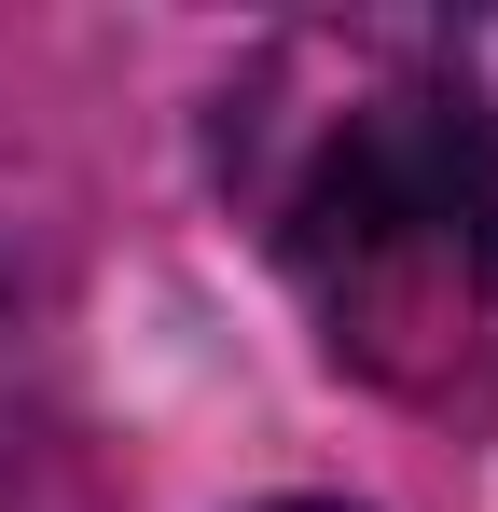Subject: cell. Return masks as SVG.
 Masks as SVG:
<instances>
[{"label": "cell", "mask_w": 498, "mask_h": 512, "mask_svg": "<svg viewBox=\"0 0 498 512\" xmlns=\"http://www.w3.org/2000/svg\"><path fill=\"white\" fill-rule=\"evenodd\" d=\"M277 263L346 374L415 416H498V111L360 84L277 180Z\"/></svg>", "instance_id": "obj_1"}]
</instances>
